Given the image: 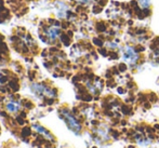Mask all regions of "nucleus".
Masks as SVG:
<instances>
[{
  "mask_svg": "<svg viewBox=\"0 0 159 148\" xmlns=\"http://www.w3.org/2000/svg\"><path fill=\"white\" fill-rule=\"evenodd\" d=\"M34 128H35V129L37 130V131L39 132V133H41L42 135L44 136V137L48 138V140H51V141L53 140V137H52V135H51V133H50V132L47 131V130L44 129V128L40 127V125H38V124H35V125H34Z\"/></svg>",
  "mask_w": 159,
  "mask_h": 148,
  "instance_id": "423d86ee",
  "label": "nucleus"
},
{
  "mask_svg": "<svg viewBox=\"0 0 159 148\" xmlns=\"http://www.w3.org/2000/svg\"><path fill=\"white\" fill-rule=\"evenodd\" d=\"M7 109H8L9 113H16L20 109V105L17 102H14V101H11L7 104Z\"/></svg>",
  "mask_w": 159,
  "mask_h": 148,
  "instance_id": "39448f33",
  "label": "nucleus"
},
{
  "mask_svg": "<svg viewBox=\"0 0 159 148\" xmlns=\"http://www.w3.org/2000/svg\"><path fill=\"white\" fill-rule=\"evenodd\" d=\"M77 2H79V3L81 4H86V6H88V4H91L94 2V0H76Z\"/></svg>",
  "mask_w": 159,
  "mask_h": 148,
  "instance_id": "6e6552de",
  "label": "nucleus"
},
{
  "mask_svg": "<svg viewBox=\"0 0 159 148\" xmlns=\"http://www.w3.org/2000/svg\"><path fill=\"white\" fill-rule=\"evenodd\" d=\"M122 60L129 65H134L139 60L136 51L132 47H125L122 50Z\"/></svg>",
  "mask_w": 159,
  "mask_h": 148,
  "instance_id": "f257e3e1",
  "label": "nucleus"
},
{
  "mask_svg": "<svg viewBox=\"0 0 159 148\" xmlns=\"http://www.w3.org/2000/svg\"><path fill=\"white\" fill-rule=\"evenodd\" d=\"M44 34H46V36L48 37V39L55 40L60 35V26H57V25L49 26V27L44 30Z\"/></svg>",
  "mask_w": 159,
  "mask_h": 148,
  "instance_id": "20e7f679",
  "label": "nucleus"
},
{
  "mask_svg": "<svg viewBox=\"0 0 159 148\" xmlns=\"http://www.w3.org/2000/svg\"><path fill=\"white\" fill-rule=\"evenodd\" d=\"M32 89L34 90V92L41 94V95H47V96H50V97H52V96L55 95L54 92H53L52 90H50L44 86H41V84H33Z\"/></svg>",
  "mask_w": 159,
  "mask_h": 148,
  "instance_id": "7ed1b4c3",
  "label": "nucleus"
},
{
  "mask_svg": "<svg viewBox=\"0 0 159 148\" xmlns=\"http://www.w3.org/2000/svg\"><path fill=\"white\" fill-rule=\"evenodd\" d=\"M151 2L152 0H138V4L141 9H148L151 7Z\"/></svg>",
  "mask_w": 159,
  "mask_h": 148,
  "instance_id": "0eeeda50",
  "label": "nucleus"
},
{
  "mask_svg": "<svg viewBox=\"0 0 159 148\" xmlns=\"http://www.w3.org/2000/svg\"><path fill=\"white\" fill-rule=\"evenodd\" d=\"M63 116H64L65 120H66L67 124H68V127L70 128L74 132H79L80 131V124L78 123V121L76 120V118L74 117L73 115H70L68 111H64Z\"/></svg>",
  "mask_w": 159,
  "mask_h": 148,
  "instance_id": "f03ea898",
  "label": "nucleus"
}]
</instances>
